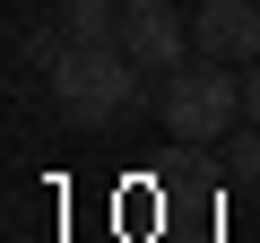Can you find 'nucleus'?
<instances>
[{
	"label": "nucleus",
	"mask_w": 260,
	"mask_h": 243,
	"mask_svg": "<svg viewBox=\"0 0 260 243\" xmlns=\"http://www.w3.org/2000/svg\"><path fill=\"white\" fill-rule=\"evenodd\" d=\"M243 113H251V122H260V70H251V78H243Z\"/></svg>",
	"instance_id": "obj_6"
},
{
	"label": "nucleus",
	"mask_w": 260,
	"mask_h": 243,
	"mask_svg": "<svg viewBox=\"0 0 260 243\" xmlns=\"http://www.w3.org/2000/svg\"><path fill=\"white\" fill-rule=\"evenodd\" d=\"M52 104H61V122L70 131H104V122H121V104L139 96V61H130L121 44H61L52 52Z\"/></svg>",
	"instance_id": "obj_1"
},
{
	"label": "nucleus",
	"mask_w": 260,
	"mask_h": 243,
	"mask_svg": "<svg viewBox=\"0 0 260 243\" xmlns=\"http://www.w3.org/2000/svg\"><path fill=\"white\" fill-rule=\"evenodd\" d=\"M191 35L217 61H260V0H200V9H191Z\"/></svg>",
	"instance_id": "obj_4"
},
{
	"label": "nucleus",
	"mask_w": 260,
	"mask_h": 243,
	"mask_svg": "<svg viewBox=\"0 0 260 243\" xmlns=\"http://www.w3.org/2000/svg\"><path fill=\"white\" fill-rule=\"evenodd\" d=\"M121 52L148 78H174L182 70V9L174 0H121Z\"/></svg>",
	"instance_id": "obj_3"
},
{
	"label": "nucleus",
	"mask_w": 260,
	"mask_h": 243,
	"mask_svg": "<svg viewBox=\"0 0 260 243\" xmlns=\"http://www.w3.org/2000/svg\"><path fill=\"white\" fill-rule=\"evenodd\" d=\"M156 113H165L174 148H217V139L234 131V113H243V78H234V61H217V52L182 61V70L165 78Z\"/></svg>",
	"instance_id": "obj_2"
},
{
	"label": "nucleus",
	"mask_w": 260,
	"mask_h": 243,
	"mask_svg": "<svg viewBox=\"0 0 260 243\" xmlns=\"http://www.w3.org/2000/svg\"><path fill=\"white\" fill-rule=\"evenodd\" d=\"M52 26L70 44H121V0H52Z\"/></svg>",
	"instance_id": "obj_5"
}]
</instances>
